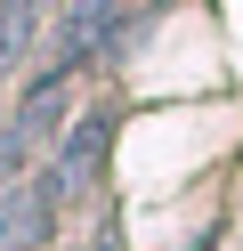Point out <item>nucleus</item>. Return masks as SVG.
Instances as JSON below:
<instances>
[{
    "mask_svg": "<svg viewBox=\"0 0 243 251\" xmlns=\"http://www.w3.org/2000/svg\"><path fill=\"white\" fill-rule=\"evenodd\" d=\"M106 146H113V114H81L73 130L49 146V162L32 170V178H41V195L57 202V211H65V202H81V195L97 186V170H106Z\"/></svg>",
    "mask_w": 243,
    "mask_h": 251,
    "instance_id": "nucleus-1",
    "label": "nucleus"
},
{
    "mask_svg": "<svg viewBox=\"0 0 243 251\" xmlns=\"http://www.w3.org/2000/svg\"><path fill=\"white\" fill-rule=\"evenodd\" d=\"M25 162H32V138H25V130H16V122H8V130H0V195H8V186H25V178H32Z\"/></svg>",
    "mask_w": 243,
    "mask_h": 251,
    "instance_id": "nucleus-4",
    "label": "nucleus"
},
{
    "mask_svg": "<svg viewBox=\"0 0 243 251\" xmlns=\"http://www.w3.org/2000/svg\"><path fill=\"white\" fill-rule=\"evenodd\" d=\"M49 235H57V202L41 195V178L8 186L0 195V251H41Z\"/></svg>",
    "mask_w": 243,
    "mask_h": 251,
    "instance_id": "nucleus-2",
    "label": "nucleus"
},
{
    "mask_svg": "<svg viewBox=\"0 0 243 251\" xmlns=\"http://www.w3.org/2000/svg\"><path fill=\"white\" fill-rule=\"evenodd\" d=\"M32 25H41V8H32V0H0V81L32 57Z\"/></svg>",
    "mask_w": 243,
    "mask_h": 251,
    "instance_id": "nucleus-3",
    "label": "nucleus"
}]
</instances>
